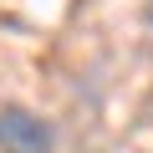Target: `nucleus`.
Segmentation results:
<instances>
[{
	"label": "nucleus",
	"mask_w": 153,
	"mask_h": 153,
	"mask_svg": "<svg viewBox=\"0 0 153 153\" xmlns=\"http://www.w3.org/2000/svg\"><path fill=\"white\" fill-rule=\"evenodd\" d=\"M56 128L31 107H0V153H51Z\"/></svg>",
	"instance_id": "nucleus-1"
},
{
	"label": "nucleus",
	"mask_w": 153,
	"mask_h": 153,
	"mask_svg": "<svg viewBox=\"0 0 153 153\" xmlns=\"http://www.w3.org/2000/svg\"><path fill=\"white\" fill-rule=\"evenodd\" d=\"M143 26H148V31H153V5H148V10H143Z\"/></svg>",
	"instance_id": "nucleus-2"
}]
</instances>
